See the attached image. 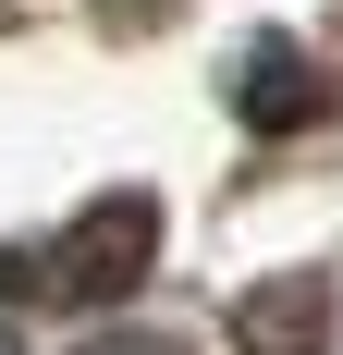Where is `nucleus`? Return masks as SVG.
Listing matches in <instances>:
<instances>
[{
	"mask_svg": "<svg viewBox=\"0 0 343 355\" xmlns=\"http://www.w3.org/2000/svg\"><path fill=\"white\" fill-rule=\"evenodd\" d=\"M147 257H160V196H99L25 257V282H49L62 306H123L147 282Z\"/></svg>",
	"mask_w": 343,
	"mask_h": 355,
	"instance_id": "1",
	"label": "nucleus"
},
{
	"mask_svg": "<svg viewBox=\"0 0 343 355\" xmlns=\"http://www.w3.org/2000/svg\"><path fill=\"white\" fill-rule=\"evenodd\" d=\"M233 98H245L258 135H294V123L319 110V62H307V49H282V37H258V49L233 62Z\"/></svg>",
	"mask_w": 343,
	"mask_h": 355,
	"instance_id": "2",
	"label": "nucleus"
},
{
	"mask_svg": "<svg viewBox=\"0 0 343 355\" xmlns=\"http://www.w3.org/2000/svg\"><path fill=\"white\" fill-rule=\"evenodd\" d=\"M245 343L258 355H319V282H270L245 306Z\"/></svg>",
	"mask_w": 343,
	"mask_h": 355,
	"instance_id": "3",
	"label": "nucleus"
},
{
	"mask_svg": "<svg viewBox=\"0 0 343 355\" xmlns=\"http://www.w3.org/2000/svg\"><path fill=\"white\" fill-rule=\"evenodd\" d=\"M74 355H172V343H147V331H99V343H74Z\"/></svg>",
	"mask_w": 343,
	"mask_h": 355,
	"instance_id": "4",
	"label": "nucleus"
},
{
	"mask_svg": "<svg viewBox=\"0 0 343 355\" xmlns=\"http://www.w3.org/2000/svg\"><path fill=\"white\" fill-rule=\"evenodd\" d=\"M0 355H12V319H0Z\"/></svg>",
	"mask_w": 343,
	"mask_h": 355,
	"instance_id": "5",
	"label": "nucleus"
}]
</instances>
